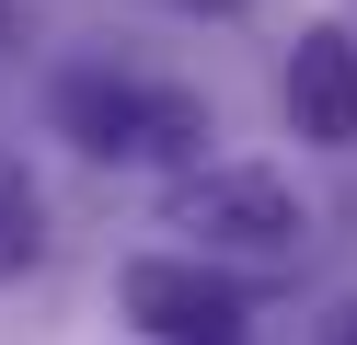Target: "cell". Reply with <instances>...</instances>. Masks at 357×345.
<instances>
[{
    "mask_svg": "<svg viewBox=\"0 0 357 345\" xmlns=\"http://www.w3.org/2000/svg\"><path fill=\"white\" fill-rule=\"evenodd\" d=\"M58 127L93 161H185V150H208V104H196V92L116 81V69H70V81H58Z\"/></svg>",
    "mask_w": 357,
    "mask_h": 345,
    "instance_id": "obj_1",
    "label": "cell"
},
{
    "mask_svg": "<svg viewBox=\"0 0 357 345\" xmlns=\"http://www.w3.org/2000/svg\"><path fill=\"white\" fill-rule=\"evenodd\" d=\"M173 230H196V253H231V265H300L311 219L277 173L254 161H219V173H185L173 184Z\"/></svg>",
    "mask_w": 357,
    "mask_h": 345,
    "instance_id": "obj_2",
    "label": "cell"
},
{
    "mask_svg": "<svg viewBox=\"0 0 357 345\" xmlns=\"http://www.w3.org/2000/svg\"><path fill=\"white\" fill-rule=\"evenodd\" d=\"M127 322H150L162 345H242V288L208 265H173V253H139V265L116 276Z\"/></svg>",
    "mask_w": 357,
    "mask_h": 345,
    "instance_id": "obj_3",
    "label": "cell"
},
{
    "mask_svg": "<svg viewBox=\"0 0 357 345\" xmlns=\"http://www.w3.org/2000/svg\"><path fill=\"white\" fill-rule=\"evenodd\" d=\"M288 127L311 150H357V35L346 23H311L288 46Z\"/></svg>",
    "mask_w": 357,
    "mask_h": 345,
    "instance_id": "obj_4",
    "label": "cell"
},
{
    "mask_svg": "<svg viewBox=\"0 0 357 345\" xmlns=\"http://www.w3.org/2000/svg\"><path fill=\"white\" fill-rule=\"evenodd\" d=\"M0 265H35V196L0 173Z\"/></svg>",
    "mask_w": 357,
    "mask_h": 345,
    "instance_id": "obj_5",
    "label": "cell"
},
{
    "mask_svg": "<svg viewBox=\"0 0 357 345\" xmlns=\"http://www.w3.org/2000/svg\"><path fill=\"white\" fill-rule=\"evenodd\" d=\"M323 345H357V311H334V322H323Z\"/></svg>",
    "mask_w": 357,
    "mask_h": 345,
    "instance_id": "obj_6",
    "label": "cell"
},
{
    "mask_svg": "<svg viewBox=\"0 0 357 345\" xmlns=\"http://www.w3.org/2000/svg\"><path fill=\"white\" fill-rule=\"evenodd\" d=\"M173 12H242V0H173Z\"/></svg>",
    "mask_w": 357,
    "mask_h": 345,
    "instance_id": "obj_7",
    "label": "cell"
},
{
    "mask_svg": "<svg viewBox=\"0 0 357 345\" xmlns=\"http://www.w3.org/2000/svg\"><path fill=\"white\" fill-rule=\"evenodd\" d=\"M0 23H12V12H0Z\"/></svg>",
    "mask_w": 357,
    "mask_h": 345,
    "instance_id": "obj_8",
    "label": "cell"
}]
</instances>
